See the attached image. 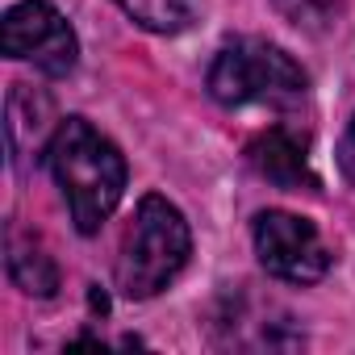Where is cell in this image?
<instances>
[{"label":"cell","instance_id":"10","mask_svg":"<svg viewBox=\"0 0 355 355\" xmlns=\"http://www.w3.org/2000/svg\"><path fill=\"white\" fill-rule=\"evenodd\" d=\"M338 167H343V175L355 184V117L347 121V130H343V142H338Z\"/></svg>","mask_w":355,"mask_h":355},{"label":"cell","instance_id":"2","mask_svg":"<svg viewBox=\"0 0 355 355\" xmlns=\"http://www.w3.org/2000/svg\"><path fill=\"white\" fill-rule=\"evenodd\" d=\"M193 255V230L184 214L167 197H142L138 214L121 239V259H117V288L130 301H146L163 293L175 276L184 272Z\"/></svg>","mask_w":355,"mask_h":355},{"label":"cell","instance_id":"5","mask_svg":"<svg viewBox=\"0 0 355 355\" xmlns=\"http://www.w3.org/2000/svg\"><path fill=\"white\" fill-rule=\"evenodd\" d=\"M251 239H255L259 263L276 280L313 284L330 272V247L309 218H297L284 209H263L251 226Z\"/></svg>","mask_w":355,"mask_h":355},{"label":"cell","instance_id":"3","mask_svg":"<svg viewBox=\"0 0 355 355\" xmlns=\"http://www.w3.org/2000/svg\"><path fill=\"white\" fill-rule=\"evenodd\" d=\"M209 96L226 109L243 105H297L309 92L301 63L268 38H234L209 67Z\"/></svg>","mask_w":355,"mask_h":355},{"label":"cell","instance_id":"9","mask_svg":"<svg viewBox=\"0 0 355 355\" xmlns=\"http://www.w3.org/2000/svg\"><path fill=\"white\" fill-rule=\"evenodd\" d=\"M117 9L150 34H175L189 26V0H117Z\"/></svg>","mask_w":355,"mask_h":355},{"label":"cell","instance_id":"6","mask_svg":"<svg viewBox=\"0 0 355 355\" xmlns=\"http://www.w3.org/2000/svg\"><path fill=\"white\" fill-rule=\"evenodd\" d=\"M247 159H251V167L263 175V180H272L276 189H288V193H301V189L305 193H318L322 189L318 175H313V167H309L305 142L293 130H284V125L263 130L259 138H251Z\"/></svg>","mask_w":355,"mask_h":355},{"label":"cell","instance_id":"1","mask_svg":"<svg viewBox=\"0 0 355 355\" xmlns=\"http://www.w3.org/2000/svg\"><path fill=\"white\" fill-rule=\"evenodd\" d=\"M46 167L80 234H96L121 205L125 159L88 117H63L55 125V138L46 146Z\"/></svg>","mask_w":355,"mask_h":355},{"label":"cell","instance_id":"8","mask_svg":"<svg viewBox=\"0 0 355 355\" xmlns=\"http://www.w3.org/2000/svg\"><path fill=\"white\" fill-rule=\"evenodd\" d=\"M5 134H9V155L13 163L21 167L34 150L46 155L55 130H51V101L30 88V84H13V96H9V121H5Z\"/></svg>","mask_w":355,"mask_h":355},{"label":"cell","instance_id":"4","mask_svg":"<svg viewBox=\"0 0 355 355\" xmlns=\"http://www.w3.org/2000/svg\"><path fill=\"white\" fill-rule=\"evenodd\" d=\"M0 51L9 59L34 63L42 76H55V80L67 76L80 59L76 30L46 0H21V5L5 13V21H0Z\"/></svg>","mask_w":355,"mask_h":355},{"label":"cell","instance_id":"7","mask_svg":"<svg viewBox=\"0 0 355 355\" xmlns=\"http://www.w3.org/2000/svg\"><path fill=\"white\" fill-rule=\"evenodd\" d=\"M5 268H9V280L26 297H42L46 301V297L59 293V263L38 243V234L21 230L17 222H9V230H5Z\"/></svg>","mask_w":355,"mask_h":355}]
</instances>
